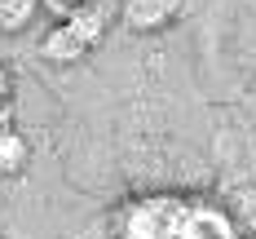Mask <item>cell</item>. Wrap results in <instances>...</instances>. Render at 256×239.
I'll list each match as a JSON object with an SVG mask.
<instances>
[{
	"label": "cell",
	"instance_id": "6da1fadb",
	"mask_svg": "<svg viewBox=\"0 0 256 239\" xmlns=\"http://www.w3.org/2000/svg\"><path fill=\"white\" fill-rule=\"evenodd\" d=\"M186 195H146L132 199L120 217V239H172L177 212Z\"/></svg>",
	"mask_w": 256,
	"mask_h": 239
},
{
	"label": "cell",
	"instance_id": "7a4b0ae2",
	"mask_svg": "<svg viewBox=\"0 0 256 239\" xmlns=\"http://www.w3.org/2000/svg\"><path fill=\"white\" fill-rule=\"evenodd\" d=\"M186 0H120V18L128 31H159L172 18H181Z\"/></svg>",
	"mask_w": 256,
	"mask_h": 239
},
{
	"label": "cell",
	"instance_id": "3957f363",
	"mask_svg": "<svg viewBox=\"0 0 256 239\" xmlns=\"http://www.w3.org/2000/svg\"><path fill=\"white\" fill-rule=\"evenodd\" d=\"M40 53H44L49 62H80V58L88 53V45H84V40H80L66 23H58V27H49V31H44Z\"/></svg>",
	"mask_w": 256,
	"mask_h": 239
},
{
	"label": "cell",
	"instance_id": "277c9868",
	"mask_svg": "<svg viewBox=\"0 0 256 239\" xmlns=\"http://www.w3.org/2000/svg\"><path fill=\"white\" fill-rule=\"evenodd\" d=\"M31 159V146L18 129H0V177H18Z\"/></svg>",
	"mask_w": 256,
	"mask_h": 239
},
{
	"label": "cell",
	"instance_id": "5b68a950",
	"mask_svg": "<svg viewBox=\"0 0 256 239\" xmlns=\"http://www.w3.org/2000/svg\"><path fill=\"white\" fill-rule=\"evenodd\" d=\"M62 23L71 27V31H76V36L84 40V45H88V49H93V45H98V40L106 36V18H102V5H80V9H71V14L62 18Z\"/></svg>",
	"mask_w": 256,
	"mask_h": 239
},
{
	"label": "cell",
	"instance_id": "8992f818",
	"mask_svg": "<svg viewBox=\"0 0 256 239\" xmlns=\"http://www.w3.org/2000/svg\"><path fill=\"white\" fill-rule=\"evenodd\" d=\"M36 9H40V0H0V31L4 36L26 31L31 18H36Z\"/></svg>",
	"mask_w": 256,
	"mask_h": 239
},
{
	"label": "cell",
	"instance_id": "52a82bcc",
	"mask_svg": "<svg viewBox=\"0 0 256 239\" xmlns=\"http://www.w3.org/2000/svg\"><path fill=\"white\" fill-rule=\"evenodd\" d=\"M238 226L256 235V190H243L238 195Z\"/></svg>",
	"mask_w": 256,
	"mask_h": 239
},
{
	"label": "cell",
	"instance_id": "ba28073f",
	"mask_svg": "<svg viewBox=\"0 0 256 239\" xmlns=\"http://www.w3.org/2000/svg\"><path fill=\"white\" fill-rule=\"evenodd\" d=\"M40 5H49L53 14H62V18H66L71 9H80V5H98V0H40Z\"/></svg>",
	"mask_w": 256,
	"mask_h": 239
},
{
	"label": "cell",
	"instance_id": "9c48e42d",
	"mask_svg": "<svg viewBox=\"0 0 256 239\" xmlns=\"http://www.w3.org/2000/svg\"><path fill=\"white\" fill-rule=\"evenodd\" d=\"M9 102V71H4V67H0V106Z\"/></svg>",
	"mask_w": 256,
	"mask_h": 239
}]
</instances>
